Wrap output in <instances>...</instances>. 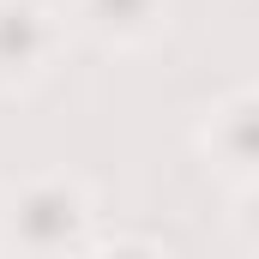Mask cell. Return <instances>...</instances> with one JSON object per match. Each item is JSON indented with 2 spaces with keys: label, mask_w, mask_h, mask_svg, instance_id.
I'll return each instance as SVG.
<instances>
[{
  "label": "cell",
  "mask_w": 259,
  "mask_h": 259,
  "mask_svg": "<svg viewBox=\"0 0 259 259\" xmlns=\"http://www.w3.org/2000/svg\"><path fill=\"white\" fill-rule=\"evenodd\" d=\"M97 235V193L72 169H42L0 187V253H84Z\"/></svg>",
  "instance_id": "obj_1"
},
{
  "label": "cell",
  "mask_w": 259,
  "mask_h": 259,
  "mask_svg": "<svg viewBox=\"0 0 259 259\" xmlns=\"http://www.w3.org/2000/svg\"><path fill=\"white\" fill-rule=\"evenodd\" d=\"M229 229L241 247H259V175L253 181H235V199H229Z\"/></svg>",
  "instance_id": "obj_5"
},
{
  "label": "cell",
  "mask_w": 259,
  "mask_h": 259,
  "mask_svg": "<svg viewBox=\"0 0 259 259\" xmlns=\"http://www.w3.org/2000/svg\"><path fill=\"white\" fill-rule=\"evenodd\" d=\"M66 55V18L49 0H0V97L36 91Z\"/></svg>",
  "instance_id": "obj_2"
},
{
  "label": "cell",
  "mask_w": 259,
  "mask_h": 259,
  "mask_svg": "<svg viewBox=\"0 0 259 259\" xmlns=\"http://www.w3.org/2000/svg\"><path fill=\"white\" fill-rule=\"evenodd\" d=\"M72 30L109 55H139L169 36V0H72Z\"/></svg>",
  "instance_id": "obj_4"
},
{
  "label": "cell",
  "mask_w": 259,
  "mask_h": 259,
  "mask_svg": "<svg viewBox=\"0 0 259 259\" xmlns=\"http://www.w3.org/2000/svg\"><path fill=\"white\" fill-rule=\"evenodd\" d=\"M199 151L229 181H253L259 175V84H241V91H229V97H217L205 109Z\"/></svg>",
  "instance_id": "obj_3"
}]
</instances>
